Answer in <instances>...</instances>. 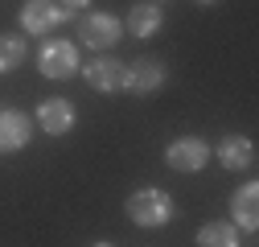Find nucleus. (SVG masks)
<instances>
[{
	"label": "nucleus",
	"mask_w": 259,
	"mask_h": 247,
	"mask_svg": "<svg viewBox=\"0 0 259 247\" xmlns=\"http://www.w3.org/2000/svg\"><path fill=\"white\" fill-rule=\"evenodd\" d=\"M127 219H132L136 227H165L169 219H173V198L165 194V190H156V185H140V190H132L127 194Z\"/></svg>",
	"instance_id": "f257e3e1"
},
{
	"label": "nucleus",
	"mask_w": 259,
	"mask_h": 247,
	"mask_svg": "<svg viewBox=\"0 0 259 247\" xmlns=\"http://www.w3.org/2000/svg\"><path fill=\"white\" fill-rule=\"evenodd\" d=\"M37 70H41L46 78H54V83L74 78V74H78V46L66 42V37L46 42V46L37 50Z\"/></svg>",
	"instance_id": "f03ea898"
},
{
	"label": "nucleus",
	"mask_w": 259,
	"mask_h": 247,
	"mask_svg": "<svg viewBox=\"0 0 259 247\" xmlns=\"http://www.w3.org/2000/svg\"><path fill=\"white\" fill-rule=\"evenodd\" d=\"M119 37H123V21H119L115 13H87V17L78 21V42H82L87 50H95V54L111 50Z\"/></svg>",
	"instance_id": "7ed1b4c3"
},
{
	"label": "nucleus",
	"mask_w": 259,
	"mask_h": 247,
	"mask_svg": "<svg viewBox=\"0 0 259 247\" xmlns=\"http://www.w3.org/2000/svg\"><path fill=\"white\" fill-rule=\"evenodd\" d=\"M66 9L58 5V0H25L21 5V29L25 33H33V37H46L54 33L58 25H66Z\"/></svg>",
	"instance_id": "20e7f679"
},
{
	"label": "nucleus",
	"mask_w": 259,
	"mask_h": 247,
	"mask_svg": "<svg viewBox=\"0 0 259 247\" xmlns=\"http://www.w3.org/2000/svg\"><path fill=\"white\" fill-rule=\"evenodd\" d=\"M206 161H210V144L202 136H177L165 148V165L177 173H198V169H206Z\"/></svg>",
	"instance_id": "39448f33"
},
{
	"label": "nucleus",
	"mask_w": 259,
	"mask_h": 247,
	"mask_svg": "<svg viewBox=\"0 0 259 247\" xmlns=\"http://www.w3.org/2000/svg\"><path fill=\"white\" fill-rule=\"evenodd\" d=\"M160 87H165L160 58H136L132 66H123V91H132V95H156Z\"/></svg>",
	"instance_id": "423d86ee"
},
{
	"label": "nucleus",
	"mask_w": 259,
	"mask_h": 247,
	"mask_svg": "<svg viewBox=\"0 0 259 247\" xmlns=\"http://www.w3.org/2000/svg\"><path fill=\"white\" fill-rule=\"evenodd\" d=\"M82 78L91 83V91L119 95V91H123V62L119 58H91L82 66Z\"/></svg>",
	"instance_id": "0eeeda50"
},
{
	"label": "nucleus",
	"mask_w": 259,
	"mask_h": 247,
	"mask_svg": "<svg viewBox=\"0 0 259 247\" xmlns=\"http://www.w3.org/2000/svg\"><path fill=\"white\" fill-rule=\"evenodd\" d=\"M210 157H218V165L226 173H247V169H255V140L251 136H226L218 144V152H210Z\"/></svg>",
	"instance_id": "6e6552de"
},
{
	"label": "nucleus",
	"mask_w": 259,
	"mask_h": 247,
	"mask_svg": "<svg viewBox=\"0 0 259 247\" xmlns=\"http://www.w3.org/2000/svg\"><path fill=\"white\" fill-rule=\"evenodd\" d=\"M37 128L46 132V136H66L70 128H74V107H70V99H41L37 103Z\"/></svg>",
	"instance_id": "1a4fd4ad"
},
{
	"label": "nucleus",
	"mask_w": 259,
	"mask_h": 247,
	"mask_svg": "<svg viewBox=\"0 0 259 247\" xmlns=\"http://www.w3.org/2000/svg\"><path fill=\"white\" fill-rule=\"evenodd\" d=\"M29 136H33V119H29L25 111H17V107H5V111H0V152L25 148Z\"/></svg>",
	"instance_id": "9d476101"
},
{
	"label": "nucleus",
	"mask_w": 259,
	"mask_h": 247,
	"mask_svg": "<svg viewBox=\"0 0 259 247\" xmlns=\"http://www.w3.org/2000/svg\"><path fill=\"white\" fill-rule=\"evenodd\" d=\"M231 223L239 231H255L259 227V185L255 181H247V185L235 190V198H231Z\"/></svg>",
	"instance_id": "9b49d317"
},
{
	"label": "nucleus",
	"mask_w": 259,
	"mask_h": 247,
	"mask_svg": "<svg viewBox=\"0 0 259 247\" xmlns=\"http://www.w3.org/2000/svg\"><path fill=\"white\" fill-rule=\"evenodd\" d=\"M160 25H165V13H160V5H156V0L132 5V13H127V21H123V29H127L132 37H140V42L156 37V33H160Z\"/></svg>",
	"instance_id": "f8f14e48"
},
{
	"label": "nucleus",
	"mask_w": 259,
	"mask_h": 247,
	"mask_svg": "<svg viewBox=\"0 0 259 247\" xmlns=\"http://www.w3.org/2000/svg\"><path fill=\"white\" fill-rule=\"evenodd\" d=\"M198 247H243L235 223H206L198 231Z\"/></svg>",
	"instance_id": "ddd939ff"
},
{
	"label": "nucleus",
	"mask_w": 259,
	"mask_h": 247,
	"mask_svg": "<svg viewBox=\"0 0 259 247\" xmlns=\"http://www.w3.org/2000/svg\"><path fill=\"white\" fill-rule=\"evenodd\" d=\"M25 58H29V46H25L21 33H5V37H0V74L17 70Z\"/></svg>",
	"instance_id": "4468645a"
},
{
	"label": "nucleus",
	"mask_w": 259,
	"mask_h": 247,
	"mask_svg": "<svg viewBox=\"0 0 259 247\" xmlns=\"http://www.w3.org/2000/svg\"><path fill=\"white\" fill-rule=\"evenodd\" d=\"M58 5L66 9V13H78V9H87V5H91V0H58Z\"/></svg>",
	"instance_id": "2eb2a0df"
},
{
	"label": "nucleus",
	"mask_w": 259,
	"mask_h": 247,
	"mask_svg": "<svg viewBox=\"0 0 259 247\" xmlns=\"http://www.w3.org/2000/svg\"><path fill=\"white\" fill-rule=\"evenodd\" d=\"M91 247H115V243H91Z\"/></svg>",
	"instance_id": "dca6fc26"
},
{
	"label": "nucleus",
	"mask_w": 259,
	"mask_h": 247,
	"mask_svg": "<svg viewBox=\"0 0 259 247\" xmlns=\"http://www.w3.org/2000/svg\"><path fill=\"white\" fill-rule=\"evenodd\" d=\"M198 5H214V0H198Z\"/></svg>",
	"instance_id": "f3484780"
}]
</instances>
